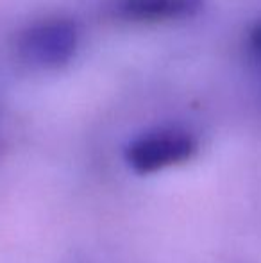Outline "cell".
<instances>
[{
	"label": "cell",
	"mask_w": 261,
	"mask_h": 263,
	"mask_svg": "<svg viewBox=\"0 0 261 263\" xmlns=\"http://www.w3.org/2000/svg\"><path fill=\"white\" fill-rule=\"evenodd\" d=\"M77 29L68 20H47L29 27L18 42V50L31 65L56 68L73 58L77 50Z\"/></svg>",
	"instance_id": "cell-2"
},
{
	"label": "cell",
	"mask_w": 261,
	"mask_h": 263,
	"mask_svg": "<svg viewBox=\"0 0 261 263\" xmlns=\"http://www.w3.org/2000/svg\"><path fill=\"white\" fill-rule=\"evenodd\" d=\"M249 49H251L252 55L261 63V22L254 25V29L251 31L249 36Z\"/></svg>",
	"instance_id": "cell-4"
},
{
	"label": "cell",
	"mask_w": 261,
	"mask_h": 263,
	"mask_svg": "<svg viewBox=\"0 0 261 263\" xmlns=\"http://www.w3.org/2000/svg\"><path fill=\"white\" fill-rule=\"evenodd\" d=\"M197 153V140L185 129L161 127L134 138L126 147L127 165L136 174H154L186 163Z\"/></svg>",
	"instance_id": "cell-1"
},
{
	"label": "cell",
	"mask_w": 261,
	"mask_h": 263,
	"mask_svg": "<svg viewBox=\"0 0 261 263\" xmlns=\"http://www.w3.org/2000/svg\"><path fill=\"white\" fill-rule=\"evenodd\" d=\"M202 0H124L118 14L132 22L177 20L197 14Z\"/></svg>",
	"instance_id": "cell-3"
}]
</instances>
